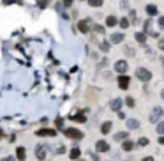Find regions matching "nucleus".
Masks as SVG:
<instances>
[{
    "label": "nucleus",
    "instance_id": "nucleus-1",
    "mask_svg": "<svg viewBox=\"0 0 164 161\" xmlns=\"http://www.w3.org/2000/svg\"><path fill=\"white\" fill-rule=\"evenodd\" d=\"M49 152V147L46 145V144H39L37 147H35V156H37V160H46V154Z\"/></svg>",
    "mask_w": 164,
    "mask_h": 161
},
{
    "label": "nucleus",
    "instance_id": "nucleus-2",
    "mask_svg": "<svg viewBox=\"0 0 164 161\" xmlns=\"http://www.w3.org/2000/svg\"><path fill=\"white\" fill-rule=\"evenodd\" d=\"M64 133H65L67 138H72V140H81V138H83V133H81L79 129H74V128H69V129H65Z\"/></svg>",
    "mask_w": 164,
    "mask_h": 161
},
{
    "label": "nucleus",
    "instance_id": "nucleus-3",
    "mask_svg": "<svg viewBox=\"0 0 164 161\" xmlns=\"http://www.w3.org/2000/svg\"><path fill=\"white\" fill-rule=\"evenodd\" d=\"M136 76H138L140 80H143V82H148V80L152 78V73H150L148 69H145V67H138V69H136Z\"/></svg>",
    "mask_w": 164,
    "mask_h": 161
},
{
    "label": "nucleus",
    "instance_id": "nucleus-4",
    "mask_svg": "<svg viewBox=\"0 0 164 161\" xmlns=\"http://www.w3.org/2000/svg\"><path fill=\"white\" fill-rule=\"evenodd\" d=\"M163 115H164L163 108H154V110H152V113H150V122H154V124H155V122H159V119H161Z\"/></svg>",
    "mask_w": 164,
    "mask_h": 161
},
{
    "label": "nucleus",
    "instance_id": "nucleus-5",
    "mask_svg": "<svg viewBox=\"0 0 164 161\" xmlns=\"http://www.w3.org/2000/svg\"><path fill=\"white\" fill-rule=\"evenodd\" d=\"M127 67H129V66H127L125 60H118V62L115 64V69H117V73H120V74H124V73L127 71Z\"/></svg>",
    "mask_w": 164,
    "mask_h": 161
},
{
    "label": "nucleus",
    "instance_id": "nucleus-6",
    "mask_svg": "<svg viewBox=\"0 0 164 161\" xmlns=\"http://www.w3.org/2000/svg\"><path fill=\"white\" fill-rule=\"evenodd\" d=\"M78 30H79V32H83V34H88V30H90L88 19H81V21L78 23Z\"/></svg>",
    "mask_w": 164,
    "mask_h": 161
},
{
    "label": "nucleus",
    "instance_id": "nucleus-7",
    "mask_svg": "<svg viewBox=\"0 0 164 161\" xmlns=\"http://www.w3.org/2000/svg\"><path fill=\"white\" fill-rule=\"evenodd\" d=\"M95 149H97V152H108V151H110V145H108L104 140H99V142L95 144Z\"/></svg>",
    "mask_w": 164,
    "mask_h": 161
},
{
    "label": "nucleus",
    "instance_id": "nucleus-8",
    "mask_svg": "<svg viewBox=\"0 0 164 161\" xmlns=\"http://www.w3.org/2000/svg\"><path fill=\"white\" fill-rule=\"evenodd\" d=\"M117 82H118V87H120L122 90H125V89L129 87V82H131V80H129L127 76H124V74H122V76H120V78L117 80Z\"/></svg>",
    "mask_w": 164,
    "mask_h": 161
},
{
    "label": "nucleus",
    "instance_id": "nucleus-9",
    "mask_svg": "<svg viewBox=\"0 0 164 161\" xmlns=\"http://www.w3.org/2000/svg\"><path fill=\"white\" fill-rule=\"evenodd\" d=\"M55 135H57V131L55 129H48V128L37 131V136H55Z\"/></svg>",
    "mask_w": 164,
    "mask_h": 161
},
{
    "label": "nucleus",
    "instance_id": "nucleus-10",
    "mask_svg": "<svg viewBox=\"0 0 164 161\" xmlns=\"http://www.w3.org/2000/svg\"><path fill=\"white\" fill-rule=\"evenodd\" d=\"M110 108H111L113 112H118V110L122 108V99H118V97H117V99H113V101L110 103Z\"/></svg>",
    "mask_w": 164,
    "mask_h": 161
},
{
    "label": "nucleus",
    "instance_id": "nucleus-11",
    "mask_svg": "<svg viewBox=\"0 0 164 161\" xmlns=\"http://www.w3.org/2000/svg\"><path fill=\"white\" fill-rule=\"evenodd\" d=\"M145 11H147V14H148V16H155V14L159 12V9H157V7H155L154 4H148Z\"/></svg>",
    "mask_w": 164,
    "mask_h": 161
},
{
    "label": "nucleus",
    "instance_id": "nucleus-12",
    "mask_svg": "<svg viewBox=\"0 0 164 161\" xmlns=\"http://www.w3.org/2000/svg\"><path fill=\"white\" fill-rule=\"evenodd\" d=\"M110 39H111V43H113V44H118V43H122V41H124V34H111V37H110Z\"/></svg>",
    "mask_w": 164,
    "mask_h": 161
},
{
    "label": "nucleus",
    "instance_id": "nucleus-13",
    "mask_svg": "<svg viewBox=\"0 0 164 161\" xmlns=\"http://www.w3.org/2000/svg\"><path fill=\"white\" fill-rule=\"evenodd\" d=\"M127 128H129V129H140V122H138L136 119H129V121H127Z\"/></svg>",
    "mask_w": 164,
    "mask_h": 161
},
{
    "label": "nucleus",
    "instance_id": "nucleus-14",
    "mask_svg": "<svg viewBox=\"0 0 164 161\" xmlns=\"http://www.w3.org/2000/svg\"><path fill=\"white\" fill-rule=\"evenodd\" d=\"M122 149L129 152V151H132V149H134V144H132L131 140H124V144H122Z\"/></svg>",
    "mask_w": 164,
    "mask_h": 161
},
{
    "label": "nucleus",
    "instance_id": "nucleus-15",
    "mask_svg": "<svg viewBox=\"0 0 164 161\" xmlns=\"http://www.w3.org/2000/svg\"><path fill=\"white\" fill-rule=\"evenodd\" d=\"M134 37H136V41H138V43H141V44L147 41V34H145V32H136V35H134Z\"/></svg>",
    "mask_w": 164,
    "mask_h": 161
},
{
    "label": "nucleus",
    "instance_id": "nucleus-16",
    "mask_svg": "<svg viewBox=\"0 0 164 161\" xmlns=\"http://www.w3.org/2000/svg\"><path fill=\"white\" fill-rule=\"evenodd\" d=\"M127 136H129V135H127L125 131H118V133L115 135V140H117V142H124V140H125Z\"/></svg>",
    "mask_w": 164,
    "mask_h": 161
},
{
    "label": "nucleus",
    "instance_id": "nucleus-17",
    "mask_svg": "<svg viewBox=\"0 0 164 161\" xmlns=\"http://www.w3.org/2000/svg\"><path fill=\"white\" fill-rule=\"evenodd\" d=\"M69 156H71V160H79V156H81V151H79L78 147H74V149L71 151V154H69Z\"/></svg>",
    "mask_w": 164,
    "mask_h": 161
},
{
    "label": "nucleus",
    "instance_id": "nucleus-18",
    "mask_svg": "<svg viewBox=\"0 0 164 161\" xmlns=\"http://www.w3.org/2000/svg\"><path fill=\"white\" fill-rule=\"evenodd\" d=\"M117 25V18L115 16H108L106 18V27H115Z\"/></svg>",
    "mask_w": 164,
    "mask_h": 161
},
{
    "label": "nucleus",
    "instance_id": "nucleus-19",
    "mask_svg": "<svg viewBox=\"0 0 164 161\" xmlns=\"http://www.w3.org/2000/svg\"><path fill=\"white\" fill-rule=\"evenodd\" d=\"M71 119H72V121H78V122H85V121H87L83 113H76V115L72 113V115H71Z\"/></svg>",
    "mask_w": 164,
    "mask_h": 161
},
{
    "label": "nucleus",
    "instance_id": "nucleus-20",
    "mask_svg": "<svg viewBox=\"0 0 164 161\" xmlns=\"http://www.w3.org/2000/svg\"><path fill=\"white\" fill-rule=\"evenodd\" d=\"M16 156H18V160L19 161H25V149H23V147H18Z\"/></svg>",
    "mask_w": 164,
    "mask_h": 161
},
{
    "label": "nucleus",
    "instance_id": "nucleus-21",
    "mask_svg": "<svg viewBox=\"0 0 164 161\" xmlns=\"http://www.w3.org/2000/svg\"><path fill=\"white\" fill-rule=\"evenodd\" d=\"M101 131H102L104 135H106V133H110V131H111V122H104V124L101 126Z\"/></svg>",
    "mask_w": 164,
    "mask_h": 161
},
{
    "label": "nucleus",
    "instance_id": "nucleus-22",
    "mask_svg": "<svg viewBox=\"0 0 164 161\" xmlns=\"http://www.w3.org/2000/svg\"><path fill=\"white\" fill-rule=\"evenodd\" d=\"M118 25H120L122 28H127V27H129V19H127V18H122V19L118 21Z\"/></svg>",
    "mask_w": 164,
    "mask_h": 161
},
{
    "label": "nucleus",
    "instance_id": "nucleus-23",
    "mask_svg": "<svg viewBox=\"0 0 164 161\" xmlns=\"http://www.w3.org/2000/svg\"><path fill=\"white\" fill-rule=\"evenodd\" d=\"M88 5H92V7H99V5H102V0H88Z\"/></svg>",
    "mask_w": 164,
    "mask_h": 161
},
{
    "label": "nucleus",
    "instance_id": "nucleus-24",
    "mask_svg": "<svg viewBox=\"0 0 164 161\" xmlns=\"http://www.w3.org/2000/svg\"><path fill=\"white\" fill-rule=\"evenodd\" d=\"M101 50H102V51H108V50H110V43H108V41H102V43H101Z\"/></svg>",
    "mask_w": 164,
    "mask_h": 161
},
{
    "label": "nucleus",
    "instance_id": "nucleus-25",
    "mask_svg": "<svg viewBox=\"0 0 164 161\" xmlns=\"http://www.w3.org/2000/svg\"><path fill=\"white\" fill-rule=\"evenodd\" d=\"M138 145H141V147L148 145V138H145V136H143V138H140V140H138Z\"/></svg>",
    "mask_w": 164,
    "mask_h": 161
},
{
    "label": "nucleus",
    "instance_id": "nucleus-26",
    "mask_svg": "<svg viewBox=\"0 0 164 161\" xmlns=\"http://www.w3.org/2000/svg\"><path fill=\"white\" fill-rule=\"evenodd\" d=\"M157 133H159V135H164V121L157 124Z\"/></svg>",
    "mask_w": 164,
    "mask_h": 161
},
{
    "label": "nucleus",
    "instance_id": "nucleus-27",
    "mask_svg": "<svg viewBox=\"0 0 164 161\" xmlns=\"http://www.w3.org/2000/svg\"><path fill=\"white\" fill-rule=\"evenodd\" d=\"M157 27H159V28H164V16H161V18H159V21H157Z\"/></svg>",
    "mask_w": 164,
    "mask_h": 161
},
{
    "label": "nucleus",
    "instance_id": "nucleus-28",
    "mask_svg": "<svg viewBox=\"0 0 164 161\" xmlns=\"http://www.w3.org/2000/svg\"><path fill=\"white\" fill-rule=\"evenodd\" d=\"M125 103H127V106H134V99H132V97H127Z\"/></svg>",
    "mask_w": 164,
    "mask_h": 161
},
{
    "label": "nucleus",
    "instance_id": "nucleus-29",
    "mask_svg": "<svg viewBox=\"0 0 164 161\" xmlns=\"http://www.w3.org/2000/svg\"><path fill=\"white\" fill-rule=\"evenodd\" d=\"M48 4H49V0H41V2H39V5H41V7H46Z\"/></svg>",
    "mask_w": 164,
    "mask_h": 161
},
{
    "label": "nucleus",
    "instance_id": "nucleus-30",
    "mask_svg": "<svg viewBox=\"0 0 164 161\" xmlns=\"http://www.w3.org/2000/svg\"><path fill=\"white\" fill-rule=\"evenodd\" d=\"M94 30H95V32H102V34H104V28H102V27H99V25H97V27H94Z\"/></svg>",
    "mask_w": 164,
    "mask_h": 161
},
{
    "label": "nucleus",
    "instance_id": "nucleus-31",
    "mask_svg": "<svg viewBox=\"0 0 164 161\" xmlns=\"http://www.w3.org/2000/svg\"><path fill=\"white\" fill-rule=\"evenodd\" d=\"M125 53H127V55H134V50H132V48H125Z\"/></svg>",
    "mask_w": 164,
    "mask_h": 161
},
{
    "label": "nucleus",
    "instance_id": "nucleus-32",
    "mask_svg": "<svg viewBox=\"0 0 164 161\" xmlns=\"http://www.w3.org/2000/svg\"><path fill=\"white\" fill-rule=\"evenodd\" d=\"M64 152H65V147H64V145H60V147H58V152H57V154H64Z\"/></svg>",
    "mask_w": 164,
    "mask_h": 161
},
{
    "label": "nucleus",
    "instance_id": "nucleus-33",
    "mask_svg": "<svg viewBox=\"0 0 164 161\" xmlns=\"http://www.w3.org/2000/svg\"><path fill=\"white\" fill-rule=\"evenodd\" d=\"M64 5H65V7H71V5H72V0H64Z\"/></svg>",
    "mask_w": 164,
    "mask_h": 161
},
{
    "label": "nucleus",
    "instance_id": "nucleus-34",
    "mask_svg": "<svg viewBox=\"0 0 164 161\" xmlns=\"http://www.w3.org/2000/svg\"><path fill=\"white\" fill-rule=\"evenodd\" d=\"M62 122H64V121H62V119L58 117V119H57V126H58V128H62Z\"/></svg>",
    "mask_w": 164,
    "mask_h": 161
},
{
    "label": "nucleus",
    "instance_id": "nucleus-35",
    "mask_svg": "<svg viewBox=\"0 0 164 161\" xmlns=\"http://www.w3.org/2000/svg\"><path fill=\"white\" fill-rule=\"evenodd\" d=\"M159 48H161V50H164V37L159 41Z\"/></svg>",
    "mask_w": 164,
    "mask_h": 161
},
{
    "label": "nucleus",
    "instance_id": "nucleus-36",
    "mask_svg": "<svg viewBox=\"0 0 164 161\" xmlns=\"http://www.w3.org/2000/svg\"><path fill=\"white\" fill-rule=\"evenodd\" d=\"M2 161H14V158H2Z\"/></svg>",
    "mask_w": 164,
    "mask_h": 161
},
{
    "label": "nucleus",
    "instance_id": "nucleus-37",
    "mask_svg": "<svg viewBox=\"0 0 164 161\" xmlns=\"http://www.w3.org/2000/svg\"><path fill=\"white\" fill-rule=\"evenodd\" d=\"M12 2H16V0H4V4H12Z\"/></svg>",
    "mask_w": 164,
    "mask_h": 161
},
{
    "label": "nucleus",
    "instance_id": "nucleus-38",
    "mask_svg": "<svg viewBox=\"0 0 164 161\" xmlns=\"http://www.w3.org/2000/svg\"><path fill=\"white\" fill-rule=\"evenodd\" d=\"M159 144H163V145H164V135L161 136V138H159Z\"/></svg>",
    "mask_w": 164,
    "mask_h": 161
},
{
    "label": "nucleus",
    "instance_id": "nucleus-39",
    "mask_svg": "<svg viewBox=\"0 0 164 161\" xmlns=\"http://www.w3.org/2000/svg\"><path fill=\"white\" fill-rule=\"evenodd\" d=\"M143 161H154V158H145Z\"/></svg>",
    "mask_w": 164,
    "mask_h": 161
},
{
    "label": "nucleus",
    "instance_id": "nucleus-40",
    "mask_svg": "<svg viewBox=\"0 0 164 161\" xmlns=\"http://www.w3.org/2000/svg\"><path fill=\"white\" fill-rule=\"evenodd\" d=\"M0 138H4V131L2 129H0Z\"/></svg>",
    "mask_w": 164,
    "mask_h": 161
},
{
    "label": "nucleus",
    "instance_id": "nucleus-41",
    "mask_svg": "<svg viewBox=\"0 0 164 161\" xmlns=\"http://www.w3.org/2000/svg\"><path fill=\"white\" fill-rule=\"evenodd\" d=\"M163 99H164V90H163Z\"/></svg>",
    "mask_w": 164,
    "mask_h": 161
},
{
    "label": "nucleus",
    "instance_id": "nucleus-42",
    "mask_svg": "<svg viewBox=\"0 0 164 161\" xmlns=\"http://www.w3.org/2000/svg\"><path fill=\"white\" fill-rule=\"evenodd\" d=\"M79 161H81V160H79Z\"/></svg>",
    "mask_w": 164,
    "mask_h": 161
}]
</instances>
